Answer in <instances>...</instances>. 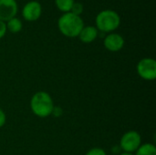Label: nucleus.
Returning a JSON list of instances; mask_svg holds the SVG:
<instances>
[{"instance_id":"1","label":"nucleus","mask_w":156,"mask_h":155,"mask_svg":"<svg viewBox=\"0 0 156 155\" xmlns=\"http://www.w3.org/2000/svg\"><path fill=\"white\" fill-rule=\"evenodd\" d=\"M58 27L65 37H76L84 27V22L80 16H76L71 12L64 13L58 20Z\"/></svg>"},{"instance_id":"2","label":"nucleus","mask_w":156,"mask_h":155,"mask_svg":"<svg viewBox=\"0 0 156 155\" xmlns=\"http://www.w3.org/2000/svg\"><path fill=\"white\" fill-rule=\"evenodd\" d=\"M96 28L103 33H111L116 30L121 25L120 15L112 9L101 11L95 18Z\"/></svg>"},{"instance_id":"3","label":"nucleus","mask_w":156,"mask_h":155,"mask_svg":"<svg viewBox=\"0 0 156 155\" xmlns=\"http://www.w3.org/2000/svg\"><path fill=\"white\" fill-rule=\"evenodd\" d=\"M30 107L35 115L40 118H46L52 113L54 104L48 93L39 91L32 97L30 101Z\"/></svg>"},{"instance_id":"4","label":"nucleus","mask_w":156,"mask_h":155,"mask_svg":"<svg viewBox=\"0 0 156 155\" xmlns=\"http://www.w3.org/2000/svg\"><path fill=\"white\" fill-rule=\"evenodd\" d=\"M141 135L134 131H130L123 134V136L121 139V147L125 153H132L133 152H135L138 150V148L141 146Z\"/></svg>"},{"instance_id":"5","label":"nucleus","mask_w":156,"mask_h":155,"mask_svg":"<svg viewBox=\"0 0 156 155\" xmlns=\"http://www.w3.org/2000/svg\"><path fill=\"white\" fill-rule=\"evenodd\" d=\"M137 72L144 79L154 80L156 78V61L154 58H143L137 65Z\"/></svg>"},{"instance_id":"6","label":"nucleus","mask_w":156,"mask_h":155,"mask_svg":"<svg viewBox=\"0 0 156 155\" xmlns=\"http://www.w3.org/2000/svg\"><path fill=\"white\" fill-rule=\"evenodd\" d=\"M42 15V6L41 4L37 1H29L27 2L22 9V16L26 21L34 22L40 18Z\"/></svg>"},{"instance_id":"7","label":"nucleus","mask_w":156,"mask_h":155,"mask_svg":"<svg viewBox=\"0 0 156 155\" xmlns=\"http://www.w3.org/2000/svg\"><path fill=\"white\" fill-rule=\"evenodd\" d=\"M18 5L16 0H0V21L7 22L16 16Z\"/></svg>"},{"instance_id":"8","label":"nucleus","mask_w":156,"mask_h":155,"mask_svg":"<svg viewBox=\"0 0 156 155\" xmlns=\"http://www.w3.org/2000/svg\"><path fill=\"white\" fill-rule=\"evenodd\" d=\"M124 46L123 37L117 33L109 34L104 39V47L112 52H117L121 50Z\"/></svg>"},{"instance_id":"9","label":"nucleus","mask_w":156,"mask_h":155,"mask_svg":"<svg viewBox=\"0 0 156 155\" xmlns=\"http://www.w3.org/2000/svg\"><path fill=\"white\" fill-rule=\"evenodd\" d=\"M79 38L83 43H91L98 37V29L93 26H84L79 34Z\"/></svg>"},{"instance_id":"10","label":"nucleus","mask_w":156,"mask_h":155,"mask_svg":"<svg viewBox=\"0 0 156 155\" xmlns=\"http://www.w3.org/2000/svg\"><path fill=\"white\" fill-rule=\"evenodd\" d=\"M5 25H6V29L8 31H10L11 33H14V34L20 32L22 30V27H23L22 21L16 16L11 18L7 22H5Z\"/></svg>"},{"instance_id":"11","label":"nucleus","mask_w":156,"mask_h":155,"mask_svg":"<svg viewBox=\"0 0 156 155\" xmlns=\"http://www.w3.org/2000/svg\"><path fill=\"white\" fill-rule=\"evenodd\" d=\"M55 5L57 8L64 13H69L70 12L73 4L75 3V0H54Z\"/></svg>"},{"instance_id":"12","label":"nucleus","mask_w":156,"mask_h":155,"mask_svg":"<svg viewBox=\"0 0 156 155\" xmlns=\"http://www.w3.org/2000/svg\"><path fill=\"white\" fill-rule=\"evenodd\" d=\"M136 155H156L155 146L151 143L143 144L136 151Z\"/></svg>"},{"instance_id":"13","label":"nucleus","mask_w":156,"mask_h":155,"mask_svg":"<svg viewBox=\"0 0 156 155\" xmlns=\"http://www.w3.org/2000/svg\"><path fill=\"white\" fill-rule=\"evenodd\" d=\"M83 10H84V7H83V5L80 2H75L72 5V8L70 10V12L76 16H80L83 13Z\"/></svg>"},{"instance_id":"14","label":"nucleus","mask_w":156,"mask_h":155,"mask_svg":"<svg viewBox=\"0 0 156 155\" xmlns=\"http://www.w3.org/2000/svg\"><path fill=\"white\" fill-rule=\"evenodd\" d=\"M86 155H106V153L101 148H94L89 151Z\"/></svg>"},{"instance_id":"15","label":"nucleus","mask_w":156,"mask_h":155,"mask_svg":"<svg viewBox=\"0 0 156 155\" xmlns=\"http://www.w3.org/2000/svg\"><path fill=\"white\" fill-rule=\"evenodd\" d=\"M7 29H6V25H5V22H3V21H0V39L2 37H5V33H6Z\"/></svg>"},{"instance_id":"16","label":"nucleus","mask_w":156,"mask_h":155,"mask_svg":"<svg viewBox=\"0 0 156 155\" xmlns=\"http://www.w3.org/2000/svg\"><path fill=\"white\" fill-rule=\"evenodd\" d=\"M5 123V112L0 109V128L3 127Z\"/></svg>"},{"instance_id":"17","label":"nucleus","mask_w":156,"mask_h":155,"mask_svg":"<svg viewBox=\"0 0 156 155\" xmlns=\"http://www.w3.org/2000/svg\"><path fill=\"white\" fill-rule=\"evenodd\" d=\"M120 155H133L132 153H122V154Z\"/></svg>"}]
</instances>
